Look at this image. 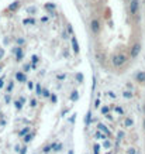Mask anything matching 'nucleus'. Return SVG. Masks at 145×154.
<instances>
[{
  "label": "nucleus",
  "mask_w": 145,
  "mask_h": 154,
  "mask_svg": "<svg viewBox=\"0 0 145 154\" xmlns=\"http://www.w3.org/2000/svg\"><path fill=\"white\" fill-rule=\"evenodd\" d=\"M127 61H128V57L124 52H114L111 55V65L114 68H121Z\"/></svg>",
  "instance_id": "1"
},
{
  "label": "nucleus",
  "mask_w": 145,
  "mask_h": 154,
  "mask_svg": "<svg viewBox=\"0 0 145 154\" xmlns=\"http://www.w3.org/2000/svg\"><path fill=\"white\" fill-rule=\"evenodd\" d=\"M90 31H92V34L93 35H99L100 34V31H102V23H100V20L99 19H92L90 20Z\"/></svg>",
  "instance_id": "2"
},
{
  "label": "nucleus",
  "mask_w": 145,
  "mask_h": 154,
  "mask_svg": "<svg viewBox=\"0 0 145 154\" xmlns=\"http://www.w3.org/2000/svg\"><path fill=\"white\" fill-rule=\"evenodd\" d=\"M130 13H131L132 17H137L138 16V11H140V0H130Z\"/></svg>",
  "instance_id": "3"
},
{
  "label": "nucleus",
  "mask_w": 145,
  "mask_h": 154,
  "mask_svg": "<svg viewBox=\"0 0 145 154\" xmlns=\"http://www.w3.org/2000/svg\"><path fill=\"white\" fill-rule=\"evenodd\" d=\"M140 52H141V44L140 42H134L131 48H130V58L135 60L137 57L140 55Z\"/></svg>",
  "instance_id": "4"
},
{
  "label": "nucleus",
  "mask_w": 145,
  "mask_h": 154,
  "mask_svg": "<svg viewBox=\"0 0 145 154\" xmlns=\"http://www.w3.org/2000/svg\"><path fill=\"white\" fill-rule=\"evenodd\" d=\"M70 42H72V48H73V52H75V54H79L80 48H79V44H78V40H76L75 35H72V37H70Z\"/></svg>",
  "instance_id": "5"
},
{
  "label": "nucleus",
  "mask_w": 145,
  "mask_h": 154,
  "mask_svg": "<svg viewBox=\"0 0 145 154\" xmlns=\"http://www.w3.org/2000/svg\"><path fill=\"white\" fill-rule=\"evenodd\" d=\"M97 130H99V131H102V133H103V134H106L107 137H110V136H111L110 130H107V127L104 126L103 123H99V125H97Z\"/></svg>",
  "instance_id": "6"
},
{
  "label": "nucleus",
  "mask_w": 145,
  "mask_h": 154,
  "mask_svg": "<svg viewBox=\"0 0 145 154\" xmlns=\"http://www.w3.org/2000/svg\"><path fill=\"white\" fill-rule=\"evenodd\" d=\"M135 79H137V82H140V84H145V72H144V71L137 72V74H135Z\"/></svg>",
  "instance_id": "7"
},
{
  "label": "nucleus",
  "mask_w": 145,
  "mask_h": 154,
  "mask_svg": "<svg viewBox=\"0 0 145 154\" xmlns=\"http://www.w3.org/2000/svg\"><path fill=\"white\" fill-rule=\"evenodd\" d=\"M13 52L16 54L17 61H21V58H23V48H21V47H16V48H13Z\"/></svg>",
  "instance_id": "8"
},
{
  "label": "nucleus",
  "mask_w": 145,
  "mask_h": 154,
  "mask_svg": "<svg viewBox=\"0 0 145 154\" xmlns=\"http://www.w3.org/2000/svg\"><path fill=\"white\" fill-rule=\"evenodd\" d=\"M16 79L19 81V82H27V76H25V74L24 72H17L16 74Z\"/></svg>",
  "instance_id": "9"
},
{
  "label": "nucleus",
  "mask_w": 145,
  "mask_h": 154,
  "mask_svg": "<svg viewBox=\"0 0 145 154\" xmlns=\"http://www.w3.org/2000/svg\"><path fill=\"white\" fill-rule=\"evenodd\" d=\"M51 146H52V150H54V151H56V153H59V151L62 150V147H64V146H62V143H54V144H51Z\"/></svg>",
  "instance_id": "10"
},
{
  "label": "nucleus",
  "mask_w": 145,
  "mask_h": 154,
  "mask_svg": "<svg viewBox=\"0 0 145 154\" xmlns=\"http://www.w3.org/2000/svg\"><path fill=\"white\" fill-rule=\"evenodd\" d=\"M134 125V120H132L131 117H126V120H124V126L126 127H131Z\"/></svg>",
  "instance_id": "11"
},
{
  "label": "nucleus",
  "mask_w": 145,
  "mask_h": 154,
  "mask_svg": "<svg viewBox=\"0 0 145 154\" xmlns=\"http://www.w3.org/2000/svg\"><path fill=\"white\" fill-rule=\"evenodd\" d=\"M78 98H79L78 91H73V92H72V95H70V100H72V102H75V100H78Z\"/></svg>",
  "instance_id": "12"
},
{
  "label": "nucleus",
  "mask_w": 145,
  "mask_h": 154,
  "mask_svg": "<svg viewBox=\"0 0 145 154\" xmlns=\"http://www.w3.org/2000/svg\"><path fill=\"white\" fill-rule=\"evenodd\" d=\"M19 5H20V2H14V3H11V5L9 6V10H17Z\"/></svg>",
  "instance_id": "13"
},
{
  "label": "nucleus",
  "mask_w": 145,
  "mask_h": 154,
  "mask_svg": "<svg viewBox=\"0 0 145 154\" xmlns=\"http://www.w3.org/2000/svg\"><path fill=\"white\" fill-rule=\"evenodd\" d=\"M103 147H104V149H110V147H111L110 140H107V139H106V140H103Z\"/></svg>",
  "instance_id": "14"
},
{
  "label": "nucleus",
  "mask_w": 145,
  "mask_h": 154,
  "mask_svg": "<svg viewBox=\"0 0 145 154\" xmlns=\"http://www.w3.org/2000/svg\"><path fill=\"white\" fill-rule=\"evenodd\" d=\"M123 96L127 98V99H130V98H132V94L130 92V91H124V92H123Z\"/></svg>",
  "instance_id": "15"
},
{
  "label": "nucleus",
  "mask_w": 145,
  "mask_h": 154,
  "mask_svg": "<svg viewBox=\"0 0 145 154\" xmlns=\"http://www.w3.org/2000/svg\"><path fill=\"white\" fill-rule=\"evenodd\" d=\"M93 154H100V146L99 144L93 146Z\"/></svg>",
  "instance_id": "16"
},
{
  "label": "nucleus",
  "mask_w": 145,
  "mask_h": 154,
  "mask_svg": "<svg viewBox=\"0 0 145 154\" xmlns=\"http://www.w3.org/2000/svg\"><path fill=\"white\" fill-rule=\"evenodd\" d=\"M31 140H33V134H27V136H24V141H25V143H30Z\"/></svg>",
  "instance_id": "17"
},
{
  "label": "nucleus",
  "mask_w": 145,
  "mask_h": 154,
  "mask_svg": "<svg viewBox=\"0 0 145 154\" xmlns=\"http://www.w3.org/2000/svg\"><path fill=\"white\" fill-rule=\"evenodd\" d=\"M35 21H34L33 19H27V20H23V24L24 26H27V24H34Z\"/></svg>",
  "instance_id": "18"
},
{
  "label": "nucleus",
  "mask_w": 145,
  "mask_h": 154,
  "mask_svg": "<svg viewBox=\"0 0 145 154\" xmlns=\"http://www.w3.org/2000/svg\"><path fill=\"white\" fill-rule=\"evenodd\" d=\"M108 110H110V109H108V106H103V107H102V113H103V115H106V116L108 115Z\"/></svg>",
  "instance_id": "19"
},
{
  "label": "nucleus",
  "mask_w": 145,
  "mask_h": 154,
  "mask_svg": "<svg viewBox=\"0 0 145 154\" xmlns=\"http://www.w3.org/2000/svg\"><path fill=\"white\" fill-rule=\"evenodd\" d=\"M28 131H30V129H28V127H25V129H23V130L20 131V136H27Z\"/></svg>",
  "instance_id": "20"
},
{
  "label": "nucleus",
  "mask_w": 145,
  "mask_h": 154,
  "mask_svg": "<svg viewBox=\"0 0 145 154\" xmlns=\"http://www.w3.org/2000/svg\"><path fill=\"white\" fill-rule=\"evenodd\" d=\"M84 123H86V126H89V123H90V112L86 115V119H84Z\"/></svg>",
  "instance_id": "21"
},
{
  "label": "nucleus",
  "mask_w": 145,
  "mask_h": 154,
  "mask_svg": "<svg viewBox=\"0 0 145 154\" xmlns=\"http://www.w3.org/2000/svg\"><path fill=\"white\" fill-rule=\"evenodd\" d=\"M14 105H16V109H17V110H20V109H21V107H23V103L20 102V100H17V102L14 103Z\"/></svg>",
  "instance_id": "22"
},
{
  "label": "nucleus",
  "mask_w": 145,
  "mask_h": 154,
  "mask_svg": "<svg viewBox=\"0 0 145 154\" xmlns=\"http://www.w3.org/2000/svg\"><path fill=\"white\" fill-rule=\"evenodd\" d=\"M38 60H40V58H38L37 55H33V58H31V62H33V65H35V64H37Z\"/></svg>",
  "instance_id": "23"
},
{
  "label": "nucleus",
  "mask_w": 145,
  "mask_h": 154,
  "mask_svg": "<svg viewBox=\"0 0 145 154\" xmlns=\"http://www.w3.org/2000/svg\"><path fill=\"white\" fill-rule=\"evenodd\" d=\"M76 79L79 81V82H83V75H82V74H76Z\"/></svg>",
  "instance_id": "24"
},
{
  "label": "nucleus",
  "mask_w": 145,
  "mask_h": 154,
  "mask_svg": "<svg viewBox=\"0 0 145 154\" xmlns=\"http://www.w3.org/2000/svg\"><path fill=\"white\" fill-rule=\"evenodd\" d=\"M127 154H137V150H135V149H132V147H131V149L127 150Z\"/></svg>",
  "instance_id": "25"
},
{
  "label": "nucleus",
  "mask_w": 145,
  "mask_h": 154,
  "mask_svg": "<svg viewBox=\"0 0 145 154\" xmlns=\"http://www.w3.org/2000/svg\"><path fill=\"white\" fill-rule=\"evenodd\" d=\"M42 95H44V96H45V98H48V96H49V91H47V89H45V91H42Z\"/></svg>",
  "instance_id": "26"
},
{
  "label": "nucleus",
  "mask_w": 145,
  "mask_h": 154,
  "mask_svg": "<svg viewBox=\"0 0 145 154\" xmlns=\"http://www.w3.org/2000/svg\"><path fill=\"white\" fill-rule=\"evenodd\" d=\"M51 149H52V146H47V147L44 149V153H49V151H51Z\"/></svg>",
  "instance_id": "27"
},
{
  "label": "nucleus",
  "mask_w": 145,
  "mask_h": 154,
  "mask_svg": "<svg viewBox=\"0 0 145 154\" xmlns=\"http://www.w3.org/2000/svg\"><path fill=\"white\" fill-rule=\"evenodd\" d=\"M45 9H55V5H49L48 3V5H45Z\"/></svg>",
  "instance_id": "28"
},
{
  "label": "nucleus",
  "mask_w": 145,
  "mask_h": 154,
  "mask_svg": "<svg viewBox=\"0 0 145 154\" xmlns=\"http://www.w3.org/2000/svg\"><path fill=\"white\" fill-rule=\"evenodd\" d=\"M28 13H34V11H37V9L35 7H30V9H27Z\"/></svg>",
  "instance_id": "29"
},
{
  "label": "nucleus",
  "mask_w": 145,
  "mask_h": 154,
  "mask_svg": "<svg viewBox=\"0 0 145 154\" xmlns=\"http://www.w3.org/2000/svg\"><path fill=\"white\" fill-rule=\"evenodd\" d=\"M20 154H27V147L24 146L23 149H21V151H20Z\"/></svg>",
  "instance_id": "30"
},
{
  "label": "nucleus",
  "mask_w": 145,
  "mask_h": 154,
  "mask_svg": "<svg viewBox=\"0 0 145 154\" xmlns=\"http://www.w3.org/2000/svg\"><path fill=\"white\" fill-rule=\"evenodd\" d=\"M14 88V85H13V82H11V84L9 85V88H7V92H11V89Z\"/></svg>",
  "instance_id": "31"
},
{
  "label": "nucleus",
  "mask_w": 145,
  "mask_h": 154,
  "mask_svg": "<svg viewBox=\"0 0 145 154\" xmlns=\"http://www.w3.org/2000/svg\"><path fill=\"white\" fill-rule=\"evenodd\" d=\"M3 86H4V79L0 78V88H3Z\"/></svg>",
  "instance_id": "32"
},
{
  "label": "nucleus",
  "mask_w": 145,
  "mask_h": 154,
  "mask_svg": "<svg viewBox=\"0 0 145 154\" xmlns=\"http://www.w3.org/2000/svg\"><path fill=\"white\" fill-rule=\"evenodd\" d=\"M30 103H31V106H37V100H35V99H33V100H31V102H30Z\"/></svg>",
  "instance_id": "33"
},
{
  "label": "nucleus",
  "mask_w": 145,
  "mask_h": 154,
  "mask_svg": "<svg viewBox=\"0 0 145 154\" xmlns=\"http://www.w3.org/2000/svg\"><path fill=\"white\" fill-rule=\"evenodd\" d=\"M3 55H4V50H3V48H1V50H0V60H1V58H3Z\"/></svg>",
  "instance_id": "34"
},
{
  "label": "nucleus",
  "mask_w": 145,
  "mask_h": 154,
  "mask_svg": "<svg viewBox=\"0 0 145 154\" xmlns=\"http://www.w3.org/2000/svg\"><path fill=\"white\" fill-rule=\"evenodd\" d=\"M41 92H42V91H41V86H40V85H37V94L40 95Z\"/></svg>",
  "instance_id": "35"
},
{
  "label": "nucleus",
  "mask_w": 145,
  "mask_h": 154,
  "mask_svg": "<svg viewBox=\"0 0 145 154\" xmlns=\"http://www.w3.org/2000/svg\"><path fill=\"white\" fill-rule=\"evenodd\" d=\"M28 88H30V89L34 88V84H33V82H28Z\"/></svg>",
  "instance_id": "36"
},
{
  "label": "nucleus",
  "mask_w": 145,
  "mask_h": 154,
  "mask_svg": "<svg viewBox=\"0 0 145 154\" xmlns=\"http://www.w3.org/2000/svg\"><path fill=\"white\" fill-rule=\"evenodd\" d=\"M51 100H52V102H56V96H55V95H52V96H51Z\"/></svg>",
  "instance_id": "37"
},
{
  "label": "nucleus",
  "mask_w": 145,
  "mask_h": 154,
  "mask_svg": "<svg viewBox=\"0 0 145 154\" xmlns=\"http://www.w3.org/2000/svg\"><path fill=\"white\" fill-rule=\"evenodd\" d=\"M20 102H21V103H25V98H23V96H21V98H20Z\"/></svg>",
  "instance_id": "38"
},
{
  "label": "nucleus",
  "mask_w": 145,
  "mask_h": 154,
  "mask_svg": "<svg viewBox=\"0 0 145 154\" xmlns=\"http://www.w3.org/2000/svg\"><path fill=\"white\" fill-rule=\"evenodd\" d=\"M99 105H100V102H99V100H96V102H94V107H99Z\"/></svg>",
  "instance_id": "39"
},
{
  "label": "nucleus",
  "mask_w": 145,
  "mask_h": 154,
  "mask_svg": "<svg viewBox=\"0 0 145 154\" xmlns=\"http://www.w3.org/2000/svg\"><path fill=\"white\" fill-rule=\"evenodd\" d=\"M142 129H144V131H145V117H144V120H142Z\"/></svg>",
  "instance_id": "40"
},
{
  "label": "nucleus",
  "mask_w": 145,
  "mask_h": 154,
  "mask_svg": "<svg viewBox=\"0 0 145 154\" xmlns=\"http://www.w3.org/2000/svg\"><path fill=\"white\" fill-rule=\"evenodd\" d=\"M142 112H144V115H145V103L142 105Z\"/></svg>",
  "instance_id": "41"
},
{
  "label": "nucleus",
  "mask_w": 145,
  "mask_h": 154,
  "mask_svg": "<svg viewBox=\"0 0 145 154\" xmlns=\"http://www.w3.org/2000/svg\"><path fill=\"white\" fill-rule=\"evenodd\" d=\"M1 68H3V65H1V64H0V69H1Z\"/></svg>",
  "instance_id": "42"
}]
</instances>
